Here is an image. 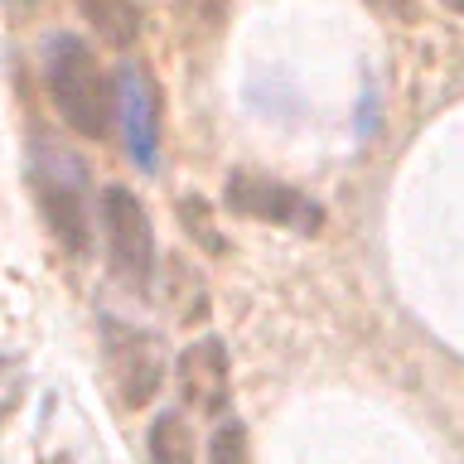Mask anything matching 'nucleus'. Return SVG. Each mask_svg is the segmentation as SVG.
I'll return each mask as SVG.
<instances>
[{"instance_id":"4468645a","label":"nucleus","mask_w":464,"mask_h":464,"mask_svg":"<svg viewBox=\"0 0 464 464\" xmlns=\"http://www.w3.org/2000/svg\"><path fill=\"white\" fill-rule=\"evenodd\" d=\"M49 464H68V459H49Z\"/></svg>"},{"instance_id":"f257e3e1","label":"nucleus","mask_w":464,"mask_h":464,"mask_svg":"<svg viewBox=\"0 0 464 464\" xmlns=\"http://www.w3.org/2000/svg\"><path fill=\"white\" fill-rule=\"evenodd\" d=\"M44 82L58 116L87 140H102L116 116V87L111 72L97 63V53L72 34H53L44 44Z\"/></svg>"},{"instance_id":"f03ea898","label":"nucleus","mask_w":464,"mask_h":464,"mask_svg":"<svg viewBox=\"0 0 464 464\" xmlns=\"http://www.w3.org/2000/svg\"><path fill=\"white\" fill-rule=\"evenodd\" d=\"M34 198L44 208V223L58 232L68 252H87V165L68 145L39 140L34 150Z\"/></svg>"},{"instance_id":"ddd939ff","label":"nucleus","mask_w":464,"mask_h":464,"mask_svg":"<svg viewBox=\"0 0 464 464\" xmlns=\"http://www.w3.org/2000/svg\"><path fill=\"white\" fill-rule=\"evenodd\" d=\"M440 5H445V10H459V14H464V0H440Z\"/></svg>"},{"instance_id":"0eeeda50","label":"nucleus","mask_w":464,"mask_h":464,"mask_svg":"<svg viewBox=\"0 0 464 464\" xmlns=\"http://www.w3.org/2000/svg\"><path fill=\"white\" fill-rule=\"evenodd\" d=\"M179 392L194 411L223 416L232 387H227V348L218 339H198L179 353Z\"/></svg>"},{"instance_id":"20e7f679","label":"nucleus","mask_w":464,"mask_h":464,"mask_svg":"<svg viewBox=\"0 0 464 464\" xmlns=\"http://www.w3.org/2000/svg\"><path fill=\"white\" fill-rule=\"evenodd\" d=\"M102 343H107V368L116 392H121V406H145L160 392V377H165L160 343L145 329L121 324V319H102Z\"/></svg>"},{"instance_id":"39448f33","label":"nucleus","mask_w":464,"mask_h":464,"mask_svg":"<svg viewBox=\"0 0 464 464\" xmlns=\"http://www.w3.org/2000/svg\"><path fill=\"white\" fill-rule=\"evenodd\" d=\"M227 208L242 218H261V223L295 227V232H314L324 223V213H319V203H310V194H300V188H290L281 179H266V174H252V169L227 174Z\"/></svg>"},{"instance_id":"6e6552de","label":"nucleus","mask_w":464,"mask_h":464,"mask_svg":"<svg viewBox=\"0 0 464 464\" xmlns=\"http://www.w3.org/2000/svg\"><path fill=\"white\" fill-rule=\"evenodd\" d=\"M82 20L97 29L107 44L116 49H126V44H136L140 34V20H145V5L140 0H78Z\"/></svg>"},{"instance_id":"7ed1b4c3","label":"nucleus","mask_w":464,"mask_h":464,"mask_svg":"<svg viewBox=\"0 0 464 464\" xmlns=\"http://www.w3.org/2000/svg\"><path fill=\"white\" fill-rule=\"evenodd\" d=\"M102 232H107V256L116 281L130 290H145L155 276V232L130 188L121 184L102 188Z\"/></svg>"},{"instance_id":"f8f14e48","label":"nucleus","mask_w":464,"mask_h":464,"mask_svg":"<svg viewBox=\"0 0 464 464\" xmlns=\"http://www.w3.org/2000/svg\"><path fill=\"white\" fill-rule=\"evenodd\" d=\"M5 5H10L14 14H24V10H34V5H44V0H5Z\"/></svg>"},{"instance_id":"1a4fd4ad","label":"nucleus","mask_w":464,"mask_h":464,"mask_svg":"<svg viewBox=\"0 0 464 464\" xmlns=\"http://www.w3.org/2000/svg\"><path fill=\"white\" fill-rule=\"evenodd\" d=\"M150 464H194V435L179 411L155 416L150 426Z\"/></svg>"},{"instance_id":"9d476101","label":"nucleus","mask_w":464,"mask_h":464,"mask_svg":"<svg viewBox=\"0 0 464 464\" xmlns=\"http://www.w3.org/2000/svg\"><path fill=\"white\" fill-rule=\"evenodd\" d=\"M208 464H246V430H242V420H223V426L213 430Z\"/></svg>"},{"instance_id":"423d86ee","label":"nucleus","mask_w":464,"mask_h":464,"mask_svg":"<svg viewBox=\"0 0 464 464\" xmlns=\"http://www.w3.org/2000/svg\"><path fill=\"white\" fill-rule=\"evenodd\" d=\"M116 116H121V140L136 169H155L160 160V97L145 82L140 68H126L116 82Z\"/></svg>"},{"instance_id":"9b49d317","label":"nucleus","mask_w":464,"mask_h":464,"mask_svg":"<svg viewBox=\"0 0 464 464\" xmlns=\"http://www.w3.org/2000/svg\"><path fill=\"white\" fill-rule=\"evenodd\" d=\"M184 10H188V20L203 24V29H218L227 20V10H232V0H184Z\"/></svg>"}]
</instances>
